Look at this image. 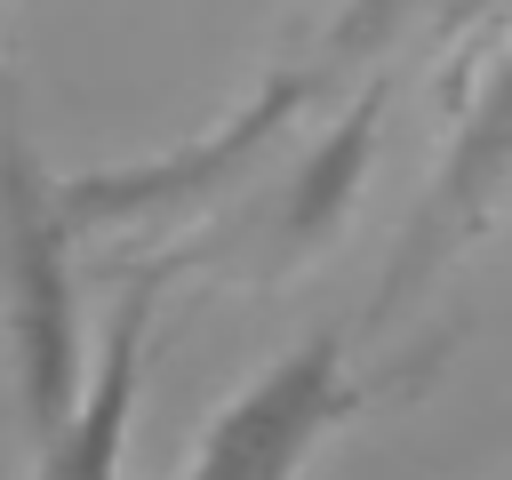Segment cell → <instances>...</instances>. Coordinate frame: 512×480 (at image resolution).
<instances>
[{
    "label": "cell",
    "instance_id": "cell-2",
    "mask_svg": "<svg viewBox=\"0 0 512 480\" xmlns=\"http://www.w3.org/2000/svg\"><path fill=\"white\" fill-rule=\"evenodd\" d=\"M512 208V56L480 80V96L464 104L440 176L424 184L400 248H392V280L376 288V320H392L408 296H424L472 240L496 232V216Z\"/></svg>",
    "mask_w": 512,
    "mask_h": 480
},
{
    "label": "cell",
    "instance_id": "cell-1",
    "mask_svg": "<svg viewBox=\"0 0 512 480\" xmlns=\"http://www.w3.org/2000/svg\"><path fill=\"white\" fill-rule=\"evenodd\" d=\"M64 248L72 232L56 216V184L24 152L16 120H0V320H8V384H16L24 440H48L88 384Z\"/></svg>",
    "mask_w": 512,
    "mask_h": 480
},
{
    "label": "cell",
    "instance_id": "cell-4",
    "mask_svg": "<svg viewBox=\"0 0 512 480\" xmlns=\"http://www.w3.org/2000/svg\"><path fill=\"white\" fill-rule=\"evenodd\" d=\"M144 336H152V280H136L120 296L72 416L48 440H32V480H120V448H128V416H136V376H144Z\"/></svg>",
    "mask_w": 512,
    "mask_h": 480
},
{
    "label": "cell",
    "instance_id": "cell-3",
    "mask_svg": "<svg viewBox=\"0 0 512 480\" xmlns=\"http://www.w3.org/2000/svg\"><path fill=\"white\" fill-rule=\"evenodd\" d=\"M352 416V376H344V328L296 336L256 384L232 392V408L208 424L200 456L184 480H296L304 456Z\"/></svg>",
    "mask_w": 512,
    "mask_h": 480
}]
</instances>
